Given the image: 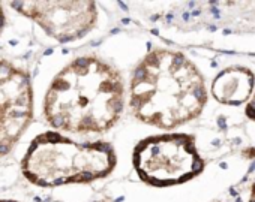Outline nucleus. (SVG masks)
I'll return each instance as SVG.
<instances>
[{
  "mask_svg": "<svg viewBox=\"0 0 255 202\" xmlns=\"http://www.w3.org/2000/svg\"><path fill=\"white\" fill-rule=\"evenodd\" d=\"M125 110L122 73L96 56L66 65L51 81L44 97L47 123L78 135L105 134Z\"/></svg>",
  "mask_w": 255,
  "mask_h": 202,
  "instance_id": "1",
  "label": "nucleus"
},
{
  "mask_svg": "<svg viewBox=\"0 0 255 202\" xmlns=\"http://www.w3.org/2000/svg\"><path fill=\"white\" fill-rule=\"evenodd\" d=\"M206 104L203 73L179 51L152 50L132 72L129 107L141 123L173 131L197 119Z\"/></svg>",
  "mask_w": 255,
  "mask_h": 202,
  "instance_id": "2",
  "label": "nucleus"
},
{
  "mask_svg": "<svg viewBox=\"0 0 255 202\" xmlns=\"http://www.w3.org/2000/svg\"><path fill=\"white\" fill-rule=\"evenodd\" d=\"M116 163L117 156L110 142H78L48 131L32 141L21 160V171L39 187H57L104 178Z\"/></svg>",
  "mask_w": 255,
  "mask_h": 202,
  "instance_id": "3",
  "label": "nucleus"
},
{
  "mask_svg": "<svg viewBox=\"0 0 255 202\" xmlns=\"http://www.w3.org/2000/svg\"><path fill=\"white\" fill-rule=\"evenodd\" d=\"M132 160L140 178L156 187L185 183L204 169L195 138L188 134L149 136L138 142Z\"/></svg>",
  "mask_w": 255,
  "mask_h": 202,
  "instance_id": "4",
  "label": "nucleus"
},
{
  "mask_svg": "<svg viewBox=\"0 0 255 202\" xmlns=\"http://www.w3.org/2000/svg\"><path fill=\"white\" fill-rule=\"evenodd\" d=\"M33 120V87L29 73L0 60V159L26 134Z\"/></svg>",
  "mask_w": 255,
  "mask_h": 202,
  "instance_id": "5",
  "label": "nucleus"
},
{
  "mask_svg": "<svg viewBox=\"0 0 255 202\" xmlns=\"http://www.w3.org/2000/svg\"><path fill=\"white\" fill-rule=\"evenodd\" d=\"M11 6L35 21L50 38L71 42L84 38L98 23L95 2H11Z\"/></svg>",
  "mask_w": 255,
  "mask_h": 202,
  "instance_id": "6",
  "label": "nucleus"
},
{
  "mask_svg": "<svg viewBox=\"0 0 255 202\" xmlns=\"http://www.w3.org/2000/svg\"><path fill=\"white\" fill-rule=\"evenodd\" d=\"M255 73L243 66H230L221 70L212 82V94L219 104L239 107L249 104L254 96Z\"/></svg>",
  "mask_w": 255,
  "mask_h": 202,
  "instance_id": "7",
  "label": "nucleus"
},
{
  "mask_svg": "<svg viewBox=\"0 0 255 202\" xmlns=\"http://www.w3.org/2000/svg\"><path fill=\"white\" fill-rule=\"evenodd\" d=\"M246 116L251 119V120H254L255 122V93H254V96H252V99L249 100V104H248V107H246Z\"/></svg>",
  "mask_w": 255,
  "mask_h": 202,
  "instance_id": "8",
  "label": "nucleus"
},
{
  "mask_svg": "<svg viewBox=\"0 0 255 202\" xmlns=\"http://www.w3.org/2000/svg\"><path fill=\"white\" fill-rule=\"evenodd\" d=\"M248 202H255V178L251 184V192H249V199Z\"/></svg>",
  "mask_w": 255,
  "mask_h": 202,
  "instance_id": "9",
  "label": "nucleus"
},
{
  "mask_svg": "<svg viewBox=\"0 0 255 202\" xmlns=\"http://www.w3.org/2000/svg\"><path fill=\"white\" fill-rule=\"evenodd\" d=\"M3 26H5V12L2 9V3H0V32H2Z\"/></svg>",
  "mask_w": 255,
  "mask_h": 202,
  "instance_id": "10",
  "label": "nucleus"
},
{
  "mask_svg": "<svg viewBox=\"0 0 255 202\" xmlns=\"http://www.w3.org/2000/svg\"><path fill=\"white\" fill-rule=\"evenodd\" d=\"M0 202H18V201H11V199H2Z\"/></svg>",
  "mask_w": 255,
  "mask_h": 202,
  "instance_id": "11",
  "label": "nucleus"
}]
</instances>
